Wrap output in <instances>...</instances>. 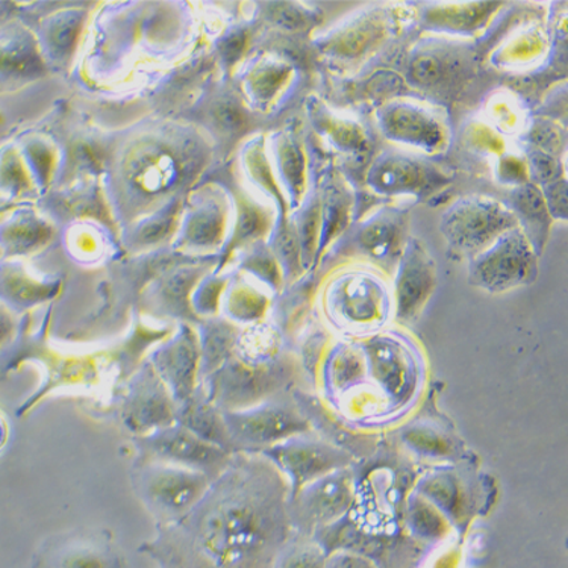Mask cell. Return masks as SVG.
I'll list each match as a JSON object with an SVG mask.
<instances>
[{
	"instance_id": "cell-17",
	"label": "cell",
	"mask_w": 568,
	"mask_h": 568,
	"mask_svg": "<svg viewBox=\"0 0 568 568\" xmlns=\"http://www.w3.org/2000/svg\"><path fill=\"white\" fill-rule=\"evenodd\" d=\"M408 213L399 209H383L359 226L355 244L361 254L381 264L400 261L408 242Z\"/></svg>"
},
{
	"instance_id": "cell-10",
	"label": "cell",
	"mask_w": 568,
	"mask_h": 568,
	"mask_svg": "<svg viewBox=\"0 0 568 568\" xmlns=\"http://www.w3.org/2000/svg\"><path fill=\"white\" fill-rule=\"evenodd\" d=\"M377 124L388 140L439 153L449 144V128L437 111L412 101H389L377 111Z\"/></svg>"
},
{
	"instance_id": "cell-14",
	"label": "cell",
	"mask_w": 568,
	"mask_h": 568,
	"mask_svg": "<svg viewBox=\"0 0 568 568\" xmlns=\"http://www.w3.org/2000/svg\"><path fill=\"white\" fill-rule=\"evenodd\" d=\"M264 450L265 458L273 466L287 473L296 493L306 487V484L314 483L342 466V455L337 450L297 437L285 439Z\"/></svg>"
},
{
	"instance_id": "cell-21",
	"label": "cell",
	"mask_w": 568,
	"mask_h": 568,
	"mask_svg": "<svg viewBox=\"0 0 568 568\" xmlns=\"http://www.w3.org/2000/svg\"><path fill=\"white\" fill-rule=\"evenodd\" d=\"M499 7L493 2L433 3L423 14V24L430 31L467 34L483 27Z\"/></svg>"
},
{
	"instance_id": "cell-13",
	"label": "cell",
	"mask_w": 568,
	"mask_h": 568,
	"mask_svg": "<svg viewBox=\"0 0 568 568\" xmlns=\"http://www.w3.org/2000/svg\"><path fill=\"white\" fill-rule=\"evenodd\" d=\"M437 287V265L425 244L408 239L399 261L396 281L397 315L402 321H414Z\"/></svg>"
},
{
	"instance_id": "cell-36",
	"label": "cell",
	"mask_w": 568,
	"mask_h": 568,
	"mask_svg": "<svg viewBox=\"0 0 568 568\" xmlns=\"http://www.w3.org/2000/svg\"><path fill=\"white\" fill-rule=\"evenodd\" d=\"M284 568H321L318 558L310 551H298V554L292 555L288 561L285 562Z\"/></svg>"
},
{
	"instance_id": "cell-29",
	"label": "cell",
	"mask_w": 568,
	"mask_h": 568,
	"mask_svg": "<svg viewBox=\"0 0 568 568\" xmlns=\"http://www.w3.org/2000/svg\"><path fill=\"white\" fill-rule=\"evenodd\" d=\"M29 186L28 173L16 149L0 153V190L11 196L24 192Z\"/></svg>"
},
{
	"instance_id": "cell-11",
	"label": "cell",
	"mask_w": 568,
	"mask_h": 568,
	"mask_svg": "<svg viewBox=\"0 0 568 568\" xmlns=\"http://www.w3.org/2000/svg\"><path fill=\"white\" fill-rule=\"evenodd\" d=\"M367 184L373 192L388 196H429L449 184V178L420 158L399 152H384L368 169Z\"/></svg>"
},
{
	"instance_id": "cell-40",
	"label": "cell",
	"mask_w": 568,
	"mask_h": 568,
	"mask_svg": "<svg viewBox=\"0 0 568 568\" xmlns=\"http://www.w3.org/2000/svg\"><path fill=\"white\" fill-rule=\"evenodd\" d=\"M0 254H2V251H0Z\"/></svg>"
},
{
	"instance_id": "cell-18",
	"label": "cell",
	"mask_w": 568,
	"mask_h": 568,
	"mask_svg": "<svg viewBox=\"0 0 568 568\" xmlns=\"http://www.w3.org/2000/svg\"><path fill=\"white\" fill-rule=\"evenodd\" d=\"M34 39L18 23L0 29V91L24 84L40 73Z\"/></svg>"
},
{
	"instance_id": "cell-38",
	"label": "cell",
	"mask_w": 568,
	"mask_h": 568,
	"mask_svg": "<svg viewBox=\"0 0 568 568\" xmlns=\"http://www.w3.org/2000/svg\"><path fill=\"white\" fill-rule=\"evenodd\" d=\"M334 568H372L367 562L359 561L356 558H344Z\"/></svg>"
},
{
	"instance_id": "cell-31",
	"label": "cell",
	"mask_w": 568,
	"mask_h": 568,
	"mask_svg": "<svg viewBox=\"0 0 568 568\" xmlns=\"http://www.w3.org/2000/svg\"><path fill=\"white\" fill-rule=\"evenodd\" d=\"M551 219L567 220V181L564 178L547 182L541 189Z\"/></svg>"
},
{
	"instance_id": "cell-3",
	"label": "cell",
	"mask_w": 568,
	"mask_h": 568,
	"mask_svg": "<svg viewBox=\"0 0 568 568\" xmlns=\"http://www.w3.org/2000/svg\"><path fill=\"white\" fill-rule=\"evenodd\" d=\"M516 226L517 219L507 205L485 196L464 197L452 203L439 225L450 254L468 260Z\"/></svg>"
},
{
	"instance_id": "cell-19",
	"label": "cell",
	"mask_w": 568,
	"mask_h": 568,
	"mask_svg": "<svg viewBox=\"0 0 568 568\" xmlns=\"http://www.w3.org/2000/svg\"><path fill=\"white\" fill-rule=\"evenodd\" d=\"M507 206L517 219L520 230L528 236L537 255H540L549 239L551 223L540 186L535 184L516 186L509 193Z\"/></svg>"
},
{
	"instance_id": "cell-23",
	"label": "cell",
	"mask_w": 568,
	"mask_h": 568,
	"mask_svg": "<svg viewBox=\"0 0 568 568\" xmlns=\"http://www.w3.org/2000/svg\"><path fill=\"white\" fill-rule=\"evenodd\" d=\"M349 485L334 475L314 480V484L302 490L298 497L301 508L310 516L317 518L337 516L349 505Z\"/></svg>"
},
{
	"instance_id": "cell-12",
	"label": "cell",
	"mask_w": 568,
	"mask_h": 568,
	"mask_svg": "<svg viewBox=\"0 0 568 568\" xmlns=\"http://www.w3.org/2000/svg\"><path fill=\"white\" fill-rule=\"evenodd\" d=\"M471 60L463 45L442 41L423 44L409 60V79L418 89L434 94H449L470 74Z\"/></svg>"
},
{
	"instance_id": "cell-25",
	"label": "cell",
	"mask_w": 568,
	"mask_h": 568,
	"mask_svg": "<svg viewBox=\"0 0 568 568\" xmlns=\"http://www.w3.org/2000/svg\"><path fill=\"white\" fill-rule=\"evenodd\" d=\"M337 304L344 317L351 322H371L379 314V290L364 277H351L339 285Z\"/></svg>"
},
{
	"instance_id": "cell-7",
	"label": "cell",
	"mask_w": 568,
	"mask_h": 568,
	"mask_svg": "<svg viewBox=\"0 0 568 568\" xmlns=\"http://www.w3.org/2000/svg\"><path fill=\"white\" fill-rule=\"evenodd\" d=\"M118 399L120 420L134 437H143L176 423L175 400L152 363L141 364Z\"/></svg>"
},
{
	"instance_id": "cell-1",
	"label": "cell",
	"mask_w": 568,
	"mask_h": 568,
	"mask_svg": "<svg viewBox=\"0 0 568 568\" xmlns=\"http://www.w3.org/2000/svg\"><path fill=\"white\" fill-rule=\"evenodd\" d=\"M284 504V480L268 459L235 456L192 511L158 526L151 550L164 568L235 567L275 540Z\"/></svg>"
},
{
	"instance_id": "cell-9",
	"label": "cell",
	"mask_w": 568,
	"mask_h": 568,
	"mask_svg": "<svg viewBox=\"0 0 568 568\" xmlns=\"http://www.w3.org/2000/svg\"><path fill=\"white\" fill-rule=\"evenodd\" d=\"M232 450L275 446L306 429L305 420L284 402L265 400L239 412H222Z\"/></svg>"
},
{
	"instance_id": "cell-4",
	"label": "cell",
	"mask_w": 568,
	"mask_h": 568,
	"mask_svg": "<svg viewBox=\"0 0 568 568\" xmlns=\"http://www.w3.org/2000/svg\"><path fill=\"white\" fill-rule=\"evenodd\" d=\"M287 383L284 366L272 363H225L202 381L206 399L220 412H239L271 399Z\"/></svg>"
},
{
	"instance_id": "cell-33",
	"label": "cell",
	"mask_w": 568,
	"mask_h": 568,
	"mask_svg": "<svg viewBox=\"0 0 568 568\" xmlns=\"http://www.w3.org/2000/svg\"><path fill=\"white\" fill-rule=\"evenodd\" d=\"M234 297L231 298V310L236 318H256V315L261 314L264 310L263 298L251 294L247 290H240L235 292Z\"/></svg>"
},
{
	"instance_id": "cell-30",
	"label": "cell",
	"mask_w": 568,
	"mask_h": 568,
	"mask_svg": "<svg viewBox=\"0 0 568 568\" xmlns=\"http://www.w3.org/2000/svg\"><path fill=\"white\" fill-rule=\"evenodd\" d=\"M282 169L285 170V176L294 192L301 194L302 185H304L305 161L301 149L292 141H285V146L282 149Z\"/></svg>"
},
{
	"instance_id": "cell-20",
	"label": "cell",
	"mask_w": 568,
	"mask_h": 568,
	"mask_svg": "<svg viewBox=\"0 0 568 568\" xmlns=\"http://www.w3.org/2000/svg\"><path fill=\"white\" fill-rule=\"evenodd\" d=\"M176 423L184 426L190 433L197 435L199 438L205 439L211 445L222 447L231 454V439L227 435L225 420H223V414L206 399L201 385L193 394L192 399L178 406Z\"/></svg>"
},
{
	"instance_id": "cell-15",
	"label": "cell",
	"mask_w": 568,
	"mask_h": 568,
	"mask_svg": "<svg viewBox=\"0 0 568 568\" xmlns=\"http://www.w3.org/2000/svg\"><path fill=\"white\" fill-rule=\"evenodd\" d=\"M151 363L172 394L176 408L192 399L201 385V347L192 331H182L180 337L156 351Z\"/></svg>"
},
{
	"instance_id": "cell-6",
	"label": "cell",
	"mask_w": 568,
	"mask_h": 568,
	"mask_svg": "<svg viewBox=\"0 0 568 568\" xmlns=\"http://www.w3.org/2000/svg\"><path fill=\"white\" fill-rule=\"evenodd\" d=\"M134 445L139 452L136 462L190 468L203 473L211 480L217 479L232 459L230 452L199 438L178 423L143 437H134Z\"/></svg>"
},
{
	"instance_id": "cell-16",
	"label": "cell",
	"mask_w": 568,
	"mask_h": 568,
	"mask_svg": "<svg viewBox=\"0 0 568 568\" xmlns=\"http://www.w3.org/2000/svg\"><path fill=\"white\" fill-rule=\"evenodd\" d=\"M392 24L383 10L359 12L349 22L339 24L331 34L323 37L322 51L327 57L344 61L358 60L384 43Z\"/></svg>"
},
{
	"instance_id": "cell-32",
	"label": "cell",
	"mask_w": 568,
	"mask_h": 568,
	"mask_svg": "<svg viewBox=\"0 0 568 568\" xmlns=\"http://www.w3.org/2000/svg\"><path fill=\"white\" fill-rule=\"evenodd\" d=\"M530 169H532L534 176L540 180L542 184L558 180L559 178V164L557 160L550 153L535 151L529 153Z\"/></svg>"
},
{
	"instance_id": "cell-35",
	"label": "cell",
	"mask_w": 568,
	"mask_h": 568,
	"mask_svg": "<svg viewBox=\"0 0 568 568\" xmlns=\"http://www.w3.org/2000/svg\"><path fill=\"white\" fill-rule=\"evenodd\" d=\"M412 439L414 446L418 447L425 454H445L447 447L445 442L442 438L437 437V435L429 433H413L408 437Z\"/></svg>"
},
{
	"instance_id": "cell-26",
	"label": "cell",
	"mask_w": 568,
	"mask_h": 568,
	"mask_svg": "<svg viewBox=\"0 0 568 568\" xmlns=\"http://www.w3.org/2000/svg\"><path fill=\"white\" fill-rule=\"evenodd\" d=\"M352 194L342 180L326 181L321 202L322 244L326 246L349 222Z\"/></svg>"
},
{
	"instance_id": "cell-28",
	"label": "cell",
	"mask_w": 568,
	"mask_h": 568,
	"mask_svg": "<svg viewBox=\"0 0 568 568\" xmlns=\"http://www.w3.org/2000/svg\"><path fill=\"white\" fill-rule=\"evenodd\" d=\"M371 352L375 375L379 377L385 387L399 392L404 384L405 364L399 349L393 343H385L384 339H375L368 346Z\"/></svg>"
},
{
	"instance_id": "cell-37",
	"label": "cell",
	"mask_w": 568,
	"mask_h": 568,
	"mask_svg": "<svg viewBox=\"0 0 568 568\" xmlns=\"http://www.w3.org/2000/svg\"><path fill=\"white\" fill-rule=\"evenodd\" d=\"M16 323L14 318L10 314V311L7 310V306L0 304V346L3 343H7L8 339L11 338V335L14 334Z\"/></svg>"
},
{
	"instance_id": "cell-34",
	"label": "cell",
	"mask_w": 568,
	"mask_h": 568,
	"mask_svg": "<svg viewBox=\"0 0 568 568\" xmlns=\"http://www.w3.org/2000/svg\"><path fill=\"white\" fill-rule=\"evenodd\" d=\"M530 135H532L534 143H537V146L540 148L538 151L546 153L559 151V144H561L559 131L557 128L551 126V124H537L532 132H530Z\"/></svg>"
},
{
	"instance_id": "cell-27",
	"label": "cell",
	"mask_w": 568,
	"mask_h": 568,
	"mask_svg": "<svg viewBox=\"0 0 568 568\" xmlns=\"http://www.w3.org/2000/svg\"><path fill=\"white\" fill-rule=\"evenodd\" d=\"M315 118H317V124L323 134L342 151H366L368 146L367 135L358 124L339 119L338 115L331 113L326 106H317Z\"/></svg>"
},
{
	"instance_id": "cell-2",
	"label": "cell",
	"mask_w": 568,
	"mask_h": 568,
	"mask_svg": "<svg viewBox=\"0 0 568 568\" xmlns=\"http://www.w3.org/2000/svg\"><path fill=\"white\" fill-rule=\"evenodd\" d=\"M131 484L141 504L160 526L172 525L192 511L213 480L201 471L156 462H135Z\"/></svg>"
},
{
	"instance_id": "cell-39",
	"label": "cell",
	"mask_w": 568,
	"mask_h": 568,
	"mask_svg": "<svg viewBox=\"0 0 568 568\" xmlns=\"http://www.w3.org/2000/svg\"><path fill=\"white\" fill-rule=\"evenodd\" d=\"M8 442V423L6 417L0 413V452L6 447Z\"/></svg>"
},
{
	"instance_id": "cell-8",
	"label": "cell",
	"mask_w": 568,
	"mask_h": 568,
	"mask_svg": "<svg viewBox=\"0 0 568 568\" xmlns=\"http://www.w3.org/2000/svg\"><path fill=\"white\" fill-rule=\"evenodd\" d=\"M32 358L37 363L43 364V385L39 392L34 394L23 405L20 413H27L31 406L39 404L49 393L58 392V389H99L103 385L102 364L94 359L93 356H64L39 354L31 346L24 343L18 349L6 352L0 356V376H6L12 368L18 367L23 359Z\"/></svg>"
},
{
	"instance_id": "cell-5",
	"label": "cell",
	"mask_w": 568,
	"mask_h": 568,
	"mask_svg": "<svg viewBox=\"0 0 568 568\" xmlns=\"http://www.w3.org/2000/svg\"><path fill=\"white\" fill-rule=\"evenodd\" d=\"M537 276V252L520 226L501 234L495 243L470 260V284L485 292H508Z\"/></svg>"
},
{
	"instance_id": "cell-24",
	"label": "cell",
	"mask_w": 568,
	"mask_h": 568,
	"mask_svg": "<svg viewBox=\"0 0 568 568\" xmlns=\"http://www.w3.org/2000/svg\"><path fill=\"white\" fill-rule=\"evenodd\" d=\"M48 231L29 211H18L0 222V251L7 255H24L44 242Z\"/></svg>"
},
{
	"instance_id": "cell-22",
	"label": "cell",
	"mask_w": 568,
	"mask_h": 568,
	"mask_svg": "<svg viewBox=\"0 0 568 568\" xmlns=\"http://www.w3.org/2000/svg\"><path fill=\"white\" fill-rule=\"evenodd\" d=\"M55 290V285L29 275L23 265L16 261L0 263V301L12 310L31 308L52 297Z\"/></svg>"
}]
</instances>
